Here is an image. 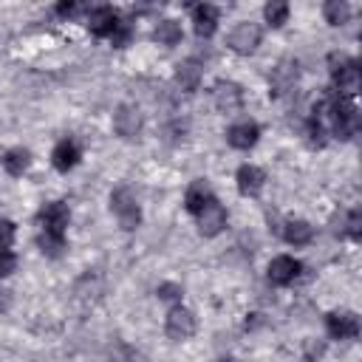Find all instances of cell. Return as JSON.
<instances>
[{
    "instance_id": "14",
    "label": "cell",
    "mask_w": 362,
    "mask_h": 362,
    "mask_svg": "<svg viewBox=\"0 0 362 362\" xmlns=\"http://www.w3.org/2000/svg\"><path fill=\"white\" fill-rule=\"evenodd\" d=\"M68 218H71V212L62 201H51L40 209V221L45 223V232H59L62 235L65 226H68Z\"/></svg>"
},
{
    "instance_id": "12",
    "label": "cell",
    "mask_w": 362,
    "mask_h": 362,
    "mask_svg": "<svg viewBox=\"0 0 362 362\" xmlns=\"http://www.w3.org/2000/svg\"><path fill=\"white\" fill-rule=\"evenodd\" d=\"M235 181H238V189H240V195H249V198H255V195L263 189V184H266V173H263L260 167H255V164H243V167L238 170Z\"/></svg>"
},
{
    "instance_id": "10",
    "label": "cell",
    "mask_w": 362,
    "mask_h": 362,
    "mask_svg": "<svg viewBox=\"0 0 362 362\" xmlns=\"http://www.w3.org/2000/svg\"><path fill=\"white\" fill-rule=\"evenodd\" d=\"M240 105H243V93H240V88L235 82H218L215 85V107L221 113L232 116V113L240 110Z\"/></svg>"
},
{
    "instance_id": "30",
    "label": "cell",
    "mask_w": 362,
    "mask_h": 362,
    "mask_svg": "<svg viewBox=\"0 0 362 362\" xmlns=\"http://www.w3.org/2000/svg\"><path fill=\"white\" fill-rule=\"evenodd\" d=\"M110 40H113V45H116V48L127 45V42H130V25H127V23H119V28L110 34Z\"/></svg>"
},
{
    "instance_id": "7",
    "label": "cell",
    "mask_w": 362,
    "mask_h": 362,
    "mask_svg": "<svg viewBox=\"0 0 362 362\" xmlns=\"http://www.w3.org/2000/svg\"><path fill=\"white\" fill-rule=\"evenodd\" d=\"M113 130L122 136V139H136L141 133V113L139 107L133 105H122L113 116Z\"/></svg>"
},
{
    "instance_id": "24",
    "label": "cell",
    "mask_w": 362,
    "mask_h": 362,
    "mask_svg": "<svg viewBox=\"0 0 362 362\" xmlns=\"http://www.w3.org/2000/svg\"><path fill=\"white\" fill-rule=\"evenodd\" d=\"M40 249L48 257H59L62 249H65V235H59V232H42L40 235Z\"/></svg>"
},
{
    "instance_id": "19",
    "label": "cell",
    "mask_w": 362,
    "mask_h": 362,
    "mask_svg": "<svg viewBox=\"0 0 362 362\" xmlns=\"http://www.w3.org/2000/svg\"><path fill=\"white\" fill-rule=\"evenodd\" d=\"M294 79H297V62H280L277 68H274V74H272V93L277 96V93H283V90H288L291 85H294Z\"/></svg>"
},
{
    "instance_id": "25",
    "label": "cell",
    "mask_w": 362,
    "mask_h": 362,
    "mask_svg": "<svg viewBox=\"0 0 362 362\" xmlns=\"http://www.w3.org/2000/svg\"><path fill=\"white\" fill-rule=\"evenodd\" d=\"M263 14H266L269 25L277 28V25H283V23L288 20V3H283V0H272V3H266Z\"/></svg>"
},
{
    "instance_id": "18",
    "label": "cell",
    "mask_w": 362,
    "mask_h": 362,
    "mask_svg": "<svg viewBox=\"0 0 362 362\" xmlns=\"http://www.w3.org/2000/svg\"><path fill=\"white\" fill-rule=\"evenodd\" d=\"M209 201H212V189H209V184H206V181H192V184L187 187L184 204H187V209H189L192 215H198Z\"/></svg>"
},
{
    "instance_id": "8",
    "label": "cell",
    "mask_w": 362,
    "mask_h": 362,
    "mask_svg": "<svg viewBox=\"0 0 362 362\" xmlns=\"http://www.w3.org/2000/svg\"><path fill=\"white\" fill-rule=\"evenodd\" d=\"M223 226H226V209L212 198V201L198 212V229H201V235L212 238V235H218Z\"/></svg>"
},
{
    "instance_id": "5",
    "label": "cell",
    "mask_w": 362,
    "mask_h": 362,
    "mask_svg": "<svg viewBox=\"0 0 362 362\" xmlns=\"http://www.w3.org/2000/svg\"><path fill=\"white\" fill-rule=\"evenodd\" d=\"M325 328L334 339H354L359 337V317L354 311H331L325 317Z\"/></svg>"
},
{
    "instance_id": "27",
    "label": "cell",
    "mask_w": 362,
    "mask_h": 362,
    "mask_svg": "<svg viewBox=\"0 0 362 362\" xmlns=\"http://www.w3.org/2000/svg\"><path fill=\"white\" fill-rule=\"evenodd\" d=\"M181 286L178 283H161L158 286V300H167V303H178L181 300Z\"/></svg>"
},
{
    "instance_id": "1",
    "label": "cell",
    "mask_w": 362,
    "mask_h": 362,
    "mask_svg": "<svg viewBox=\"0 0 362 362\" xmlns=\"http://www.w3.org/2000/svg\"><path fill=\"white\" fill-rule=\"evenodd\" d=\"M328 119H331V130L339 136V139H351L359 127V113H356V105L351 99H334L328 102Z\"/></svg>"
},
{
    "instance_id": "3",
    "label": "cell",
    "mask_w": 362,
    "mask_h": 362,
    "mask_svg": "<svg viewBox=\"0 0 362 362\" xmlns=\"http://www.w3.org/2000/svg\"><path fill=\"white\" fill-rule=\"evenodd\" d=\"M260 37H263V31H260L257 23H249V20L246 23H238L232 28V34H229V48L235 54H252L260 45Z\"/></svg>"
},
{
    "instance_id": "21",
    "label": "cell",
    "mask_w": 362,
    "mask_h": 362,
    "mask_svg": "<svg viewBox=\"0 0 362 362\" xmlns=\"http://www.w3.org/2000/svg\"><path fill=\"white\" fill-rule=\"evenodd\" d=\"M175 82L181 85V90H195L201 82V65L195 59H184L175 71Z\"/></svg>"
},
{
    "instance_id": "17",
    "label": "cell",
    "mask_w": 362,
    "mask_h": 362,
    "mask_svg": "<svg viewBox=\"0 0 362 362\" xmlns=\"http://www.w3.org/2000/svg\"><path fill=\"white\" fill-rule=\"evenodd\" d=\"M283 238H286L291 246H305V243H311V238H314V226H311L308 221H303V218H288V221L283 223Z\"/></svg>"
},
{
    "instance_id": "22",
    "label": "cell",
    "mask_w": 362,
    "mask_h": 362,
    "mask_svg": "<svg viewBox=\"0 0 362 362\" xmlns=\"http://www.w3.org/2000/svg\"><path fill=\"white\" fill-rule=\"evenodd\" d=\"M153 40L161 45H175V42H181V25L175 20H161L153 28Z\"/></svg>"
},
{
    "instance_id": "16",
    "label": "cell",
    "mask_w": 362,
    "mask_h": 362,
    "mask_svg": "<svg viewBox=\"0 0 362 362\" xmlns=\"http://www.w3.org/2000/svg\"><path fill=\"white\" fill-rule=\"evenodd\" d=\"M192 23H195V34L198 37H212L218 28V8L209 3H201L192 8Z\"/></svg>"
},
{
    "instance_id": "33",
    "label": "cell",
    "mask_w": 362,
    "mask_h": 362,
    "mask_svg": "<svg viewBox=\"0 0 362 362\" xmlns=\"http://www.w3.org/2000/svg\"><path fill=\"white\" fill-rule=\"evenodd\" d=\"M221 362H232V359H221Z\"/></svg>"
},
{
    "instance_id": "29",
    "label": "cell",
    "mask_w": 362,
    "mask_h": 362,
    "mask_svg": "<svg viewBox=\"0 0 362 362\" xmlns=\"http://www.w3.org/2000/svg\"><path fill=\"white\" fill-rule=\"evenodd\" d=\"M11 240H14V223L3 218V221H0V249H8Z\"/></svg>"
},
{
    "instance_id": "15",
    "label": "cell",
    "mask_w": 362,
    "mask_h": 362,
    "mask_svg": "<svg viewBox=\"0 0 362 362\" xmlns=\"http://www.w3.org/2000/svg\"><path fill=\"white\" fill-rule=\"evenodd\" d=\"M76 161H79V147H76L74 139H62V141L54 147V153H51V164H54L59 173L74 170Z\"/></svg>"
},
{
    "instance_id": "2",
    "label": "cell",
    "mask_w": 362,
    "mask_h": 362,
    "mask_svg": "<svg viewBox=\"0 0 362 362\" xmlns=\"http://www.w3.org/2000/svg\"><path fill=\"white\" fill-rule=\"evenodd\" d=\"M110 209H113V215H116V221H119V226L122 229H136L139 226V221H141V212H139V204H136V195L127 189V187H119V189H113V195H110Z\"/></svg>"
},
{
    "instance_id": "26",
    "label": "cell",
    "mask_w": 362,
    "mask_h": 362,
    "mask_svg": "<svg viewBox=\"0 0 362 362\" xmlns=\"http://www.w3.org/2000/svg\"><path fill=\"white\" fill-rule=\"evenodd\" d=\"M345 235H348V238H354V240H359V235H362V212H359V209H351V212H348Z\"/></svg>"
},
{
    "instance_id": "4",
    "label": "cell",
    "mask_w": 362,
    "mask_h": 362,
    "mask_svg": "<svg viewBox=\"0 0 362 362\" xmlns=\"http://www.w3.org/2000/svg\"><path fill=\"white\" fill-rule=\"evenodd\" d=\"M334 88L339 93V99H351L359 93L362 88V74H359V65L354 59H348L342 68L334 71Z\"/></svg>"
},
{
    "instance_id": "31",
    "label": "cell",
    "mask_w": 362,
    "mask_h": 362,
    "mask_svg": "<svg viewBox=\"0 0 362 362\" xmlns=\"http://www.w3.org/2000/svg\"><path fill=\"white\" fill-rule=\"evenodd\" d=\"M76 11H79V6H76V3H71V0L57 6V14H59V17H74Z\"/></svg>"
},
{
    "instance_id": "6",
    "label": "cell",
    "mask_w": 362,
    "mask_h": 362,
    "mask_svg": "<svg viewBox=\"0 0 362 362\" xmlns=\"http://www.w3.org/2000/svg\"><path fill=\"white\" fill-rule=\"evenodd\" d=\"M192 334H195V314L187 311V308H181V305H175L167 314V337L175 339V342H181V339H187Z\"/></svg>"
},
{
    "instance_id": "23",
    "label": "cell",
    "mask_w": 362,
    "mask_h": 362,
    "mask_svg": "<svg viewBox=\"0 0 362 362\" xmlns=\"http://www.w3.org/2000/svg\"><path fill=\"white\" fill-rule=\"evenodd\" d=\"M322 14H325V20H328L331 25H342V23H348V17H351V6H348L345 0H328V3L322 6Z\"/></svg>"
},
{
    "instance_id": "9",
    "label": "cell",
    "mask_w": 362,
    "mask_h": 362,
    "mask_svg": "<svg viewBox=\"0 0 362 362\" xmlns=\"http://www.w3.org/2000/svg\"><path fill=\"white\" fill-rule=\"evenodd\" d=\"M88 28L96 37H110L119 28V17H116V11L110 6H99V8H93L88 14Z\"/></svg>"
},
{
    "instance_id": "32",
    "label": "cell",
    "mask_w": 362,
    "mask_h": 362,
    "mask_svg": "<svg viewBox=\"0 0 362 362\" xmlns=\"http://www.w3.org/2000/svg\"><path fill=\"white\" fill-rule=\"evenodd\" d=\"M322 351H325V342H314V339L305 342V354H308V356H320Z\"/></svg>"
},
{
    "instance_id": "28",
    "label": "cell",
    "mask_w": 362,
    "mask_h": 362,
    "mask_svg": "<svg viewBox=\"0 0 362 362\" xmlns=\"http://www.w3.org/2000/svg\"><path fill=\"white\" fill-rule=\"evenodd\" d=\"M17 269V255L8 249H0V277H8Z\"/></svg>"
},
{
    "instance_id": "20",
    "label": "cell",
    "mask_w": 362,
    "mask_h": 362,
    "mask_svg": "<svg viewBox=\"0 0 362 362\" xmlns=\"http://www.w3.org/2000/svg\"><path fill=\"white\" fill-rule=\"evenodd\" d=\"M28 164H31V153L25 150V147H11L6 156H3V167H6V173L8 175H23L25 170H28Z\"/></svg>"
},
{
    "instance_id": "13",
    "label": "cell",
    "mask_w": 362,
    "mask_h": 362,
    "mask_svg": "<svg viewBox=\"0 0 362 362\" xmlns=\"http://www.w3.org/2000/svg\"><path fill=\"white\" fill-rule=\"evenodd\" d=\"M300 263L294 260V257H288V255H280V257H274L272 263H269V280L274 283V286H288L297 274H300Z\"/></svg>"
},
{
    "instance_id": "11",
    "label": "cell",
    "mask_w": 362,
    "mask_h": 362,
    "mask_svg": "<svg viewBox=\"0 0 362 362\" xmlns=\"http://www.w3.org/2000/svg\"><path fill=\"white\" fill-rule=\"evenodd\" d=\"M257 139H260V127L255 122H238L226 130V141L235 150H249V147L257 144Z\"/></svg>"
}]
</instances>
